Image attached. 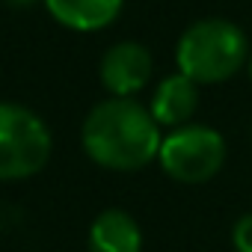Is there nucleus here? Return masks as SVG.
I'll use <instances>...</instances> for the list:
<instances>
[{"mask_svg": "<svg viewBox=\"0 0 252 252\" xmlns=\"http://www.w3.org/2000/svg\"><path fill=\"white\" fill-rule=\"evenodd\" d=\"M152 54L140 42H119L101 57V83L113 98H134L152 80Z\"/></svg>", "mask_w": 252, "mask_h": 252, "instance_id": "nucleus-5", "label": "nucleus"}, {"mask_svg": "<svg viewBox=\"0 0 252 252\" xmlns=\"http://www.w3.org/2000/svg\"><path fill=\"white\" fill-rule=\"evenodd\" d=\"M231 243L237 252H252V214H243L231 228Z\"/></svg>", "mask_w": 252, "mask_h": 252, "instance_id": "nucleus-9", "label": "nucleus"}, {"mask_svg": "<svg viewBox=\"0 0 252 252\" xmlns=\"http://www.w3.org/2000/svg\"><path fill=\"white\" fill-rule=\"evenodd\" d=\"M89 252H143V228L122 208L101 211L89 225Z\"/></svg>", "mask_w": 252, "mask_h": 252, "instance_id": "nucleus-7", "label": "nucleus"}, {"mask_svg": "<svg viewBox=\"0 0 252 252\" xmlns=\"http://www.w3.org/2000/svg\"><path fill=\"white\" fill-rule=\"evenodd\" d=\"M48 125L24 104L0 101V181H24L51 160Z\"/></svg>", "mask_w": 252, "mask_h": 252, "instance_id": "nucleus-3", "label": "nucleus"}, {"mask_svg": "<svg viewBox=\"0 0 252 252\" xmlns=\"http://www.w3.org/2000/svg\"><path fill=\"white\" fill-rule=\"evenodd\" d=\"M158 160L172 181L205 184L225 163V140L211 125H184L163 137Z\"/></svg>", "mask_w": 252, "mask_h": 252, "instance_id": "nucleus-4", "label": "nucleus"}, {"mask_svg": "<svg viewBox=\"0 0 252 252\" xmlns=\"http://www.w3.org/2000/svg\"><path fill=\"white\" fill-rule=\"evenodd\" d=\"M175 63L193 83H222L246 63V36L237 24L205 18L184 30L175 48Z\"/></svg>", "mask_w": 252, "mask_h": 252, "instance_id": "nucleus-2", "label": "nucleus"}, {"mask_svg": "<svg viewBox=\"0 0 252 252\" xmlns=\"http://www.w3.org/2000/svg\"><path fill=\"white\" fill-rule=\"evenodd\" d=\"M249 77H252V60H249Z\"/></svg>", "mask_w": 252, "mask_h": 252, "instance_id": "nucleus-11", "label": "nucleus"}, {"mask_svg": "<svg viewBox=\"0 0 252 252\" xmlns=\"http://www.w3.org/2000/svg\"><path fill=\"white\" fill-rule=\"evenodd\" d=\"M125 0H45L54 21L77 33H95L116 21Z\"/></svg>", "mask_w": 252, "mask_h": 252, "instance_id": "nucleus-8", "label": "nucleus"}, {"mask_svg": "<svg viewBox=\"0 0 252 252\" xmlns=\"http://www.w3.org/2000/svg\"><path fill=\"white\" fill-rule=\"evenodd\" d=\"M196 107H199V83H193L190 77L175 71V74H169L158 83L149 113L155 116L158 125L175 131V128H184L193 119Z\"/></svg>", "mask_w": 252, "mask_h": 252, "instance_id": "nucleus-6", "label": "nucleus"}, {"mask_svg": "<svg viewBox=\"0 0 252 252\" xmlns=\"http://www.w3.org/2000/svg\"><path fill=\"white\" fill-rule=\"evenodd\" d=\"M83 152L92 163L113 172L146 169L160 155V125L134 98L98 101L80 128Z\"/></svg>", "mask_w": 252, "mask_h": 252, "instance_id": "nucleus-1", "label": "nucleus"}, {"mask_svg": "<svg viewBox=\"0 0 252 252\" xmlns=\"http://www.w3.org/2000/svg\"><path fill=\"white\" fill-rule=\"evenodd\" d=\"M9 6H18V9H24V6H33V3H39V0H6Z\"/></svg>", "mask_w": 252, "mask_h": 252, "instance_id": "nucleus-10", "label": "nucleus"}]
</instances>
